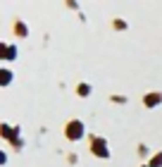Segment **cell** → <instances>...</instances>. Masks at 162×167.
Instances as JSON below:
<instances>
[{
  "label": "cell",
  "instance_id": "1",
  "mask_svg": "<svg viewBox=\"0 0 162 167\" xmlns=\"http://www.w3.org/2000/svg\"><path fill=\"white\" fill-rule=\"evenodd\" d=\"M81 131H83V126H81L79 122H71V124H69V136H71V139H74V136L79 139V136H81Z\"/></svg>",
  "mask_w": 162,
  "mask_h": 167
},
{
  "label": "cell",
  "instance_id": "2",
  "mask_svg": "<svg viewBox=\"0 0 162 167\" xmlns=\"http://www.w3.org/2000/svg\"><path fill=\"white\" fill-rule=\"evenodd\" d=\"M146 103H148V105H155V103H160V96H148Z\"/></svg>",
  "mask_w": 162,
  "mask_h": 167
}]
</instances>
